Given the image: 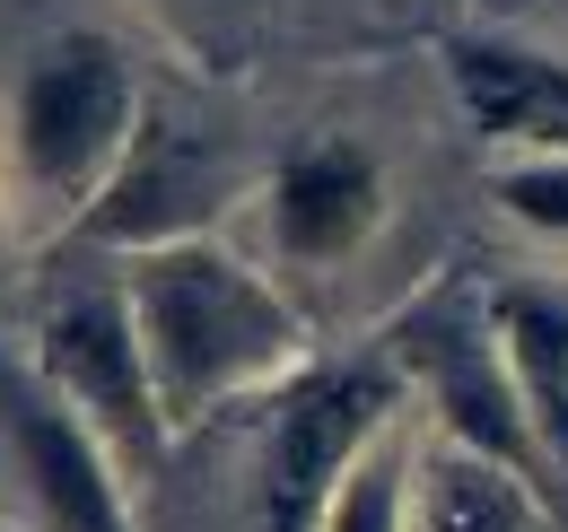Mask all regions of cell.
<instances>
[{"label":"cell","mask_w":568,"mask_h":532,"mask_svg":"<svg viewBox=\"0 0 568 532\" xmlns=\"http://www.w3.org/2000/svg\"><path fill=\"white\" fill-rule=\"evenodd\" d=\"M123 306L141 332L166 437H193L236 393H272L306 376V324L288 315V297L211 236L123 254Z\"/></svg>","instance_id":"cell-1"},{"label":"cell","mask_w":568,"mask_h":532,"mask_svg":"<svg viewBox=\"0 0 568 532\" xmlns=\"http://www.w3.org/2000/svg\"><path fill=\"white\" fill-rule=\"evenodd\" d=\"M141 123H149V105H141V79L123 62V44L97 35V27H62V35L36 44V62L9 96V166L36 193V209L79 227L114 193V175L132 166Z\"/></svg>","instance_id":"cell-2"},{"label":"cell","mask_w":568,"mask_h":532,"mask_svg":"<svg viewBox=\"0 0 568 532\" xmlns=\"http://www.w3.org/2000/svg\"><path fill=\"white\" fill-rule=\"evenodd\" d=\"M394 340H403V376L428 393L446 446H464V454L498 463L507 480H525V489L542 498V515L568 532L560 480H551L542 446H534V419H525V401H516V376H507L490 306H473V297H428V306L403 315Z\"/></svg>","instance_id":"cell-3"},{"label":"cell","mask_w":568,"mask_h":532,"mask_svg":"<svg viewBox=\"0 0 568 532\" xmlns=\"http://www.w3.org/2000/svg\"><path fill=\"white\" fill-rule=\"evenodd\" d=\"M394 437V376L385 367H306L263 428V532H324L351 471Z\"/></svg>","instance_id":"cell-4"},{"label":"cell","mask_w":568,"mask_h":532,"mask_svg":"<svg viewBox=\"0 0 568 532\" xmlns=\"http://www.w3.org/2000/svg\"><path fill=\"white\" fill-rule=\"evenodd\" d=\"M36 367H44V393L71 401V419L123 463V480H141L166 454V410L149 385L141 332H132V306H123V279L105 288H71L44 332H36Z\"/></svg>","instance_id":"cell-5"},{"label":"cell","mask_w":568,"mask_h":532,"mask_svg":"<svg viewBox=\"0 0 568 532\" xmlns=\"http://www.w3.org/2000/svg\"><path fill=\"white\" fill-rule=\"evenodd\" d=\"M0 428L44 532H132L123 463L71 419V401H53L44 385H0Z\"/></svg>","instance_id":"cell-6"},{"label":"cell","mask_w":568,"mask_h":532,"mask_svg":"<svg viewBox=\"0 0 568 532\" xmlns=\"http://www.w3.org/2000/svg\"><path fill=\"white\" fill-rule=\"evenodd\" d=\"M263 209H272V245H281L288 263L333 270L376 236V218H385V166L358 140L288 149L281 166H272V184H263Z\"/></svg>","instance_id":"cell-7"},{"label":"cell","mask_w":568,"mask_h":532,"mask_svg":"<svg viewBox=\"0 0 568 532\" xmlns=\"http://www.w3.org/2000/svg\"><path fill=\"white\" fill-rule=\"evenodd\" d=\"M219 209V157L202 132H166V123H141V149L132 166L114 175V193L79 218V236H105L123 254H149V245H184L202 236V218Z\"/></svg>","instance_id":"cell-8"},{"label":"cell","mask_w":568,"mask_h":532,"mask_svg":"<svg viewBox=\"0 0 568 532\" xmlns=\"http://www.w3.org/2000/svg\"><path fill=\"white\" fill-rule=\"evenodd\" d=\"M455 96H464V123L507 149L516 166L525 157H568V62L534 53V44H498V35H464L455 53Z\"/></svg>","instance_id":"cell-9"},{"label":"cell","mask_w":568,"mask_h":532,"mask_svg":"<svg viewBox=\"0 0 568 532\" xmlns=\"http://www.w3.org/2000/svg\"><path fill=\"white\" fill-rule=\"evenodd\" d=\"M490 324H498V349H507V376H516V401L534 419V446H542L568 507V306L534 297V288H507V297H490Z\"/></svg>","instance_id":"cell-10"},{"label":"cell","mask_w":568,"mask_h":532,"mask_svg":"<svg viewBox=\"0 0 568 532\" xmlns=\"http://www.w3.org/2000/svg\"><path fill=\"white\" fill-rule=\"evenodd\" d=\"M412 532H560V524L542 515V498L525 480H507L464 446H437V454H420V480H412Z\"/></svg>","instance_id":"cell-11"},{"label":"cell","mask_w":568,"mask_h":532,"mask_svg":"<svg viewBox=\"0 0 568 532\" xmlns=\"http://www.w3.org/2000/svg\"><path fill=\"white\" fill-rule=\"evenodd\" d=\"M412 480H420V454H412L403 437H385V446L351 471V489L333 498L324 532H412Z\"/></svg>","instance_id":"cell-12"},{"label":"cell","mask_w":568,"mask_h":532,"mask_svg":"<svg viewBox=\"0 0 568 532\" xmlns=\"http://www.w3.org/2000/svg\"><path fill=\"white\" fill-rule=\"evenodd\" d=\"M498 209L525 218L534 236L568 245V157H525V166H498Z\"/></svg>","instance_id":"cell-13"}]
</instances>
